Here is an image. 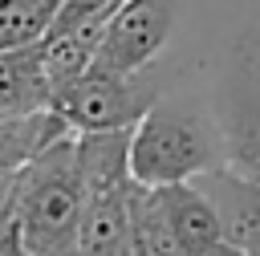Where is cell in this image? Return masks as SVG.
<instances>
[{"label": "cell", "instance_id": "obj_1", "mask_svg": "<svg viewBox=\"0 0 260 256\" xmlns=\"http://www.w3.org/2000/svg\"><path fill=\"white\" fill-rule=\"evenodd\" d=\"M4 207L16 219L28 256H73L85 215V183L77 171L73 134L49 142L12 183Z\"/></svg>", "mask_w": 260, "mask_h": 256}, {"label": "cell", "instance_id": "obj_2", "mask_svg": "<svg viewBox=\"0 0 260 256\" xmlns=\"http://www.w3.org/2000/svg\"><path fill=\"white\" fill-rule=\"evenodd\" d=\"M215 167H223V138L215 114L158 98L130 130V179L142 187L187 183Z\"/></svg>", "mask_w": 260, "mask_h": 256}, {"label": "cell", "instance_id": "obj_3", "mask_svg": "<svg viewBox=\"0 0 260 256\" xmlns=\"http://www.w3.org/2000/svg\"><path fill=\"white\" fill-rule=\"evenodd\" d=\"M162 98L158 81L146 73H114L89 65L77 81L53 93V114L73 134H106V130H134L138 118Z\"/></svg>", "mask_w": 260, "mask_h": 256}, {"label": "cell", "instance_id": "obj_4", "mask_svg": "<svg viewBox=\"0 0 260 256\" xmlns=\"http://www.w3.org/2000/svg\"><path fill=\"white\" fill-rule=\"evenodd\" d=\"M215 126L223 138V167L260 179V53L236 49L215 93Z\"/></svg>", "mask_w": 260, "mask_h": 256}, {"label": "cell", "instance_id": "obj_5", "mask_svg": "<svg viewBox=\"0 0 260 256\" xmlns=\"http://www.w3.org/2000/svg\"><path fill=\"white\" fill-rule=\"evenodd\" d=\"M179 0H126L102 28L93 65L114 73H142L175 28Z\"/></svg>", "mask_w": 260, "mask_h": 256}, {"label": "cell", "instance_id": "obj_6", "mask_svg": "<svg viewBox=\"0 0 260 256\" xmlns=\"http://www.w3.org/2000/svg\"><path fill=\"white\" fill-rule=\"evenodd\" d=\"M215 207L219 236L244 256H260V179H248L232 167H215L191 179Z\"/></svg>", "mask_w": 260, "mask_h": 256}, {"label": "cell", "instance_id": "obj_7", "mask_svg": "<svg viewBox=\"0 0 260 256\" xmlns=\"http://www.w3.org/2000/svg\"><path fill=\"white\" fill-rule=\"evenodd\" d=\"M53 110V85L45 73V37L20 49H0V114Z\"/></svg>", "mask_w": 260, "mask_h": 256}, {"label": "cell", "instance_id": "obj_8", "mask_svg": "<svg viewBox=\"0 0 260 256\" xmlns=\"http://www.w3.org/2000/svg\"><path fill=\"white\" fill-rule=\"evenodd\" d=\"M61 134H73L53 110L41 114H0V207L16 183V175Z\"/></svg>", "mask_w": 260, "mask_h": 256}, {"label": "cell", "instance_id": "obj_9", "mask_svg": "<svg viewBox=\"0 0 260 256\" xmlns=\"http://www.w3.org/2000/svg\"><path fill=\"white\" fill-rule=\"evenodd\" d=\"M126 187L85 195V215H81V236L73 256H134L130 252V228H126Z\"/></svg>", "mask_w": 260, "mask_h": 256}, {"label": "cell", "instance_id": "obj_10", "mask_svg": "<svg viewBox=\"0 0 260 256\" xmlns=\"http://www.w3.org/2000/svg\"><path fill=\"white\" fill-rule=\"evenodd\" d=\"M126 228H130V252L134 256H183L158 187L130 183V191H126Z\"/></svg>", "mask_w": 260, "mask_h": 256}, {"label": "cell", "instance_id": "obj_11", "mask_svg": "<svg viewBox=\"0 0 260 256\" xmlns=\"http://www.w3.org/2000/svg\"><path fill=\"white\" fill-rule=\"evenodd\" d=\"M158 195H162V207H167V219H171V228H175V236H179L183 256L195 252V248H207V244L223 240L211 199H207L191 179H187V183L158 187Z\"/></svg>", "mask_w": 260, "mask_h": 256}, {"label": "cell", "instance_id": "obj_12", "mask_svg": "<svg viewBox=\"0 0 260 256\" xmlns=\"http://www.w3.org/2000/svg\"><path fill=\"white\" fill-rule=\"evenodd\" d=\"M61 0H0V49L32 45L49 33Z\"/></svg>", "mask_w": 260, "mask_h": 256}, {"label": "cell", "instance_id": "obj_13", "mask_svg": "<svg viewBox=\"0 0 260 256\" xmlns=\"http://www.w3.org/2000/svg\"><path fill=\"white\" fill-rule=\"evenodd\" d=\"M122 4L126 0H61L57 12H53L49 33H65V28H77V24H106Z\"/></svg>", "mask_w": 260, "mask_h": 256}, {"label": "cell", "instance_id": "obj_14", "mask_svg": "<svg viewBox=\"0 0 260 256\" xmlns=\"http://www.w3.org/2000/svg\"><path fill=\"white\" fill-rule=\"evenodd\" d=\"M0 256H24L20 232H16V219H12L8 207H0Z\"/></svg>", "mask_w": 260, "mask_h": 256}, {"label": "cell", "instance_id": "obj_15", "mask_svg": "<svg viewBox=\"0 0 260 256\" xmlns=\"http://www.w3.org/2000/svg\"><path fill=\"white\" fill-rule=\"evenodd\" d=\"M187 256H244L236 244H228V240H215V244H207V248H195V252H187Z\"/></svg>", "mask_w": 260, "mask_h": 256}, {"label": "cell", "instance_id": "obj_16", "mask_svg": "<svg viewBox=\"0 0 260 256\" xmlns=\"http://www.w3.org/2000/svg\"><path fill=\"white\" fill-rule=\"evenodd\" d=\"M24 256H28V252H24Z\"/></svg>", "mask_w": 260, "mask_h": 256}]
</instances>
